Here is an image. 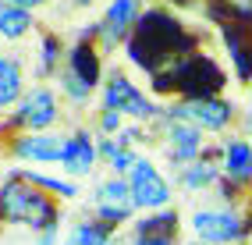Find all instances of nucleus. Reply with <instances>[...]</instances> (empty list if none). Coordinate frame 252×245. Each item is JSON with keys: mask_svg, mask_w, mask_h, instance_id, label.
I'll use <instances>...</instances> for the list:
<instances>
[{"mask_svg": "<svg viewBox=\"0 0 252 245\" xmlns=\"http://www.w3.org/2000/svg\"><path fill=\"white\" fill-rule=\"evenodd\" d=\"M220 174L234 185L252 182V139L249 135H224L220 139Z\"/></svg>", "mask_w": 252, "mask_h": 245, "instance_id": "ddd939ff", "label": "nucleus"}, {"mask_svg": "<svg viewBox=\"0 0 252 245\" xmlns=\"http://www.w3.org/2000/svg\"><path fill=\"white\" fill-rule=\"evenodd\" d=\"M189 231L199 245H238L245 235V217L227 203L195 206L189 217Z\"/></svg>", "mask_w": 252, "mask_h": 245, "instance_id": "f03ea898", "label": "nucleus"}, {"mask_svg": "<svg viewBox=\"0 0 252 245\" xmlns=\"http://www.w3.org/2000/svg\"><path fill=\"white\" fill-rule=\"evenodd\" d=\"M22 178H25V182H32V185H36V188H43V192H50V195H57V199H78V195H82V188L71 182V178H57V174H43V171H22Z\"/></svg>", "mask_w": 252, "mask_h": 245, "instance_id": "a211bd4d", "label": "nucleus"}, {"mask_svg": "<svg viewBox=\"0 0 252 245\" xmlns=\"http://www.w3.org/2000/svg\"><path fill=\"white\" fill-rule=\"evenodd\" d=\"M114 235H110V227L103 224H96V220H78L68 227V235H64L61 245H110Z\"/></svg>", "mask_w": 252, "mask_h": 245, "instance_id": "6ab92c4d", "label": "nucleus"}, {"mask_svg": "<svg viewBox=\"0 0 252 245\" xmlns=\"http://www.w3.org/2000/svg\"><path fill=\"white\" fill-rule=\"evenodd\" d=\"M0 217L14 227H32V231H50L57 224V210L46 199V192L36 188L32 182H25L22 171L11 174V182L0 185Z\"/></svg>", "mask_w": 252, "mask_h": 245, "instance_id": "f257e3e1", "label": "nucleus"}, {"mask_svg": "<svg viewBox=\"0 0 252 245\" xmlns=\"http://www.w3.org/2000/svg\"><path fill=\"white\" fill-rule=\"evenodd\" d=\"M142 14V0H107L103 22H99V36H103L107 46H117L128 39V32L135 29Z\"/></svg>", "mask_w": 252, "mask_h": 245, "instance_id": "f8f14e48", "label": "nucleus"}, {"mask_svg": "<svg viewBox=\"0 0 252 245\" xmlns=\"http://www.w3.org/2000/svg\"><path fill=\"white\" fill-rule=\"evenodd\" d=\"M163 146H167V160L174 167H189L203 153V128H195L192 121H178V118H163Z\"/></svg>", "mask_w": 252, "mask_h": 245, "instance_id": "1a4fd4ad", "label": "nucleus"}, {"mask_svg": "<svg viewBox=\"0 0 252 245\" xmlns=\"http://www.w3.org/2000/svg\"><path fill=\"white\" fill-rule=\"evenodd\" d=\"M99 100H103L107 110H117V114H125V118H135V121L160 118L157 103L149 100V96L128 75H121V71H114V75L103 78V86H99Z\"/></svg>", "mask_w": 252, "mask_h": 245, "instance_id": "39448f33", "label": "nucleus"}, {"mask_svg": "<svg viewBox=\"0 0 252 245\" xmlns=\"http://www.w3.org/2000/svg\"><path fill=\"white\" fill-rule=\"evenodd\" d=\"M61 121V100L50 86H32L22 103L14 107V124L22 132H54V124Z\"/></svg>", "mask_w": 252, "mask_h": 245, "instance_id": "423d86ee", "label": "nucleus"}, {"mask_svg": "<svg viewBox=\"0 0 252 245\" xmlns=\"http://www.w3.org/2000/svg\"><path fill=\"white\" fill-rule=\"evenodd\" d=\"M71 4H75V7H93L96 0H71Z\"/></svg>", "mask_w": 252, "mask_h": 245, "instance_id": "a878e982", "label": "nucleus"}, {"mask_svg": "<svg viewBox=\"0 0 252 245\" xmlns=\"http://www.w3.org/2000/svg\"><path fill=\"white\" fill-rule=\"evenodd\" d=\"M128 185H131V203H135V210H142V214L171 210L174 188H171V182H167V174L149 156L135 160V167L128 171Z\"/></svg>", "mask_w": 252, "mask_h": 245, "instance_id": "7ed1b4c3", "label": "nucleus"}, {"mask_svg": "<svg viewBox=\"0 0 252 245\" xmlns=\"http://www.w3.org/2000/svg\"><path fill=\"white\" fill-rule=\"evenodd\" d=\"M249 139H252V114H249Z\"/></svg>", "mask_w": 252, "mask_h": 245, "instance_id": "bb28decb", "label": "nucleus"}, {"mask_svg": "<svg viewBox=\"0 0 252 245\" xmlns=\"http://www.w3.org/2000/svg\"><path fill=\"white\" fill-rule=\"evenodd\" d=\"M25 68L14 54H0V114L18 107L25 96Z\"/></svg>", "mask_w": 252, "mask_h": 245, "instance_id": "4468645a", "label": "nucleus"}, {"mask_svg": "<svg viewBox=\"0 0 252 245\" xmlns=\"http://www.w3.org/2000/svg\"><path fill=\"white\" fill-rule=\"evenodd\" d=\"M99 160H103V167L110 174L128 178V171L135 167V160H139V150H135V146L117 142V139H103V135H99Z\"/></svg>", "mask_w": 252, "mask_h": 245, "instance_id": "2eb2a0df", "label": "nucleus"}, {"mask_svg": "<svg viewBox=\"0 0 252 245\" xmlns=\"http://www.w3.org/2000/svg\"><path fill=\"white\" fill-rule=\"evenodd\" d=\"M93 210H96V217L107 220V224H125L131 214H135L128 178L107 174L103 182H96V188H93Z\"/></svg>", "mask_w": 252, "mask_h": 245, "instance_id": "6e6552de", "label": "nucleus"}, {"mask_svg": "<svg viewBox=\"0 0 252 245\" xmlns=\"http://www.w3.org/2000/svg\"><path fill=\"white\" fill-rule=\"evenodd\" d=\"M131 245H174V235H135Z\"/></svg>", "mask_w": 252, "mask_h": 245, "instance_id": "4be33fe9", "label": "nucleus"}, {"mask_svg": "<svg viewBox=\"0 0 252 245\" xmlns=\"http://www.w3.org/2000/svg\"><path fill=\"white\" fill-rule=\"evenodd\" d=\"M163 118H178V121H192L203 132H224V128L234 121V107L227 100H217V96H199V100L167 107Z\"/></svg>", "mask_w": 252, "mask_h": 245, "instance_id": "0eeeda50", "label": "nucleus"}, {"mask_svg": "<svg viewBox=\"0 0 252 245\" xmlns=\"http://www.w3.org/2000/svg\"><path fill=\"white\" fill-rule=\"evenodd\" d=\"M57 235H61V227H50V231L39 235V245H57Z\"/></svg>", "mask_w": 252, "mask_h": 245, "instance_id": "b1692460", "label": "nucleus"}, {"mask_svg": "<svg viewBox=\"0 0 252 245\" xmlns=\"http://www.w3.org/2000/svg\"><path fill=\"white\" fill-rule=\"evenodd\" d=\"M32 11L22 7H11V4H0V39L4 43H18L32 32Z\"/></svg>", "mask_w": 252, "mask_h": 245, "instance_id": "f3484780", "label": "nucleus"}, {"mask_svg": "<svg viewBox=\"0 0 252 245\" xmlns=\"http://www.w3.org/2000/svg\"><path fill=\"white\" fill-rule=\"evenodd\" d=\"M249 103H252V86H249Z\"/></svg>", "mask_w": 252, "mask_h": 245, "instance_id": "cd10ccee", "label": "nucleus"}, {"mask_svg": "<svg viewBox=\"0 0 252 245\" xmlns=\"http://www.w3.org/2000/svg\"><path fill=\"white\" fill-rule=\"evenodd\" d=\"M54 68H61V39L57 36H43L39 43V75H50Z\"/></svg>", "mask_w": 252, "mask_h": 245, "instance_id": "aec40b11", "label": "nucleus"}, {"mask_svg": "<svg viewBox=\"0 0 252 245\" xmlns=\"http://www.w3.org/2000/svg\"><path fill=\"white\" fill-rule=\"evenodd\" d=\"M0 4H11V7H22V11H39L50 0H0Z\"/></svg>", "mask_w": 252, "mask_h": 245, "instance_id": "5701e85b", "label": "nucleus"}, {"mask_svg": "<svg viewBox=\"0 0 252 245\" xmlns=\"http://www.w3.org/2000/svg\"><path fill=\"white\" fill-rule=\"evenodd\" d=\"M110 245H121V242H117V238H114V242H110Z\"/></svg>", "mask_w": 252, "mask_h": 245, "instance_id": "c85d7f7f", "label": "nucleus"}, {"mask_svg": "<svg viewBox=\"0 0 252 245\" xmlns=\"http://www.w3.org/2000/svg\"><path fill=\"white\" fill-rule=\"evenodd\" d=\"M99 163V139L89 132H71L64 135V153H61V174L64 178H89Z\"/></svg>", "mask_w": 252, "mask_h": 245, "instance_id": "9d476101", "label": "nucleus"}, {"mask_svg": "<svg viewBox=\"0 0 252 245\" xmlns=\"http://www.w3.org/2000/svg\"><path fill=\"white\" fill-rule=\"evenodd\" d=\"M57 86H61V96H68L75 107L89 103L96 86H103V82H99V61L93 57V50L75 46L68 54V61H64V68L57 71Z\"/></svg>", "mask_w": 252, "mask_h": 245, "instance_id": "20e7f679", "label": "nucleus"}, {"mask_svg": "<svg viewBox=\"0 0 252 245\" xmlns=\"http://www.w3.org/2000/svg\"><path fill=\"white\" fill-rule=\"evenodd\" d=\"M217 182H220V163H210V160H195L178 171V188L185 192H206Z\"/></svg>", "mask_w": 252, "mask_h": 245, "instance_id": "dca6fc26", "label": "nucleus"}, {"mask_svg": "<svg viewBox=\"0 0 252 245\" xmlns=\"http://www.w3.org/2000/svg\"><path fill=\"white\" fill-rule=\"evenodd\" d=\"M234 7L245 11V14H252V0H234Z\"/></svg>", "mask_w": 252, "mask_h": 245, "instance_id": "393cba45", "label": "nucleus"}, {"mask_svg": "<svg viewBox=\"0 0 252 245\" xmlns=\"http://www.w3.org/2000/svg\"><path fill=\"white\" fill-rule=\"evenodd\" d=\"M121 128H125V114H117V110H99V118H96V132L103 135V139H114V135H121Z\"/></svg>", "mask_w": 252, "mask_h": 245, "instance_id": "412c9836", "label": "nucleus"}, {"mask_svg": "<svg viewBox=\"0 0 252 245\" xmlns=\"http://www.w3.org/2000/svg\"><path fill=\"white\" fill-rule=\"evenodd\" d=\"M64 135L61 132H22L11 142V156L22 163H61Z\"/></svg>", "mask_w": 252, "mask_h": 245, "instance_id": "9b49d317", "label": "nucleus"}]
</instances>
